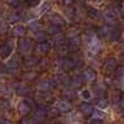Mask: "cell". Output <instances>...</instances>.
Segmentation results:
<instances>
[{
	"label": "cell",
	"mask_w": 124,
	"mask_h": 124,
	"mask_svg": "<svg viewBox=\"0 0 124 124\" xmlns=\"http://www.w3.org/2000/svg\"><path fill=\"white\" fill-rule=\"evenodd\" d=\"M9 31V23L5 20H0V34H5Z\"/></svg>",
	"instance_id": "cell-28"
},
{
	"label": "cell",
	"mask_w": 124,
	"mask_h": 124,
	"mask_svg": "<svg viewBox=\"0 0 124 124\" xmlns=\"http://www.w3.org/2000/svg\"><path fill=\"white\" fill-rule=\"evenodd\" d=\"M65 94H66V96H68L70 98H73V97L76 96V93H75L73 91H66V92H65Z\"/></svg>",
	"instance_id": "cell-38"
},
{
	"label": "cell",
	"mask_w": 124,
	"mask_h": 124,
	"mask_svg": "<svg viewBox=\"0 0 124 124\" xmlns=\"http://www.w3.org/2000/svg\"><path fill=\"white\" fill-rule=\"evenodd\" d=\"M29 27L32 32H36V31L41 30V24H40V21H37V20H32V21L29 23Z\"/></svg>",
	"instance_id": "cell-25"
},
{
	"label": "cell",
	"mask_w": 124,
	"mask_h": 124,
	"mask_svg": "<svg viewBox=\"0 0 124 124\" xmlns=\"http://www.w3.org/2000/svg\"><path fill=\"white\" fill-rule=\"evenodd\" d=\"M0 124H10L8 120H5V119H0Z\"/></svg>",
	"instance_id": "cell-42"
},
{
	"label": "cell",
	"mask_w": 124,
	"mask_h": 124,
	"mask_svg": "<svg viewBox=\"0 0 124 124\" xmlns=\"http://www.w3.org/2000/svg\"><path fill=\"white\" fill-rule=\"evenodd\" d=\"M11 54H13V44L10 40L0 45V57L1 58H8Z\"/></svg>",
	"instance_id": "cell-4"
},
{
	"label": "cell",
	"mask_w": 124,
	"mask_h": 124,
	"mask_svg": "<svg viewBox=\"0 0 124 124\" xmlns=\"http://www.w3.org/2000/svg\"><path fill=\"white\" fill-rule=\"evenodd\" d=\"M34 40L37 41V42H46V40H47V34H46V31H42V30H40V31H36V32H34Z\"/></svg>",
	"instance_id": "cell-16"
},
{
	"label": "cell",
	"mask_w": 124,
	"mask_h": 124,
	"mask_svg": "<svg viewBox=\"0 0 124 124\" xmlns=\"http://www.w3.org/2000/svg\"><path fill=\"white\" fill-rule=\"evenodd\" d=\"M50 10H51V1H50V0H44L42 3L39 4L35 14H36V16H39V15H45V14H47V13L50 11Z\"/></svg>",
	"instance_id": "cell-7"
},
{
	"label": "cell",
	"mask_w": 124,
	"mask_h": 124,
	"mask_svg": "<svg viewBox=\"0 0 124 124\" xmlns=\"http://www.w3.org/2000/svg\"><path fill=\"white\" fill-rule=\"evenodd\" d=\"M79 96H81L82 98H83V99L88 101V99H91V98H92V93H91V91H89V89H83V91H81Z\"/></svg>",
	"instance_id": "cell-30"
},
{
	"label": "cell",
	"mask_w": 124,
	"mask_h": 124,
	"mask_svg": "<svg viewBox=\"0 0 124 124\" xmlns=\"http://www.w3.org/2000/svg\"><path fill=\"white\" fill-rule=\"evenodd\" d=\"M68 124H78L81 122V114L78 113H71V114L66 118Z\"/></svg>",
	"instance_id": "cell-20"
},
{
	"label": "cell",
	"mask_w": 124,
	"mask_h": 124,
	"mask_svg": "<svg viewBox=\"0 0 124 124\" xmlns=\"http://www.w3.org/2000/svg\"><path fill=\"white\" fill-rule=\"evenodd\" d=\"M32 50V41L27 37H24L19 41V52L21 55H29Z\"/></svg>",
	"instance_id": "cell-1"
},
{
	"label": "cell",
	"mask_w": 124,
	"mask_h": 124,
	"mask_svg": "<svg viewBox=\"0 0 124 124\" xmlns=\"http://www.w3.org/2000/svg\"><path fill=\"white\" fill-rule=\"evenodd\" d=\"M110 30H112V27H110L109 25L106 24V25H103L102 27H99V30H98V35L102 36V37H107V39H108Z\"/></svg>",
	"instance_id": "cell-22"
},
{
	"label": "cell",
	"mask_w": 124,
	"mask_h": 124,
	"mask_svg": "<svg viewBox=\"0 0 124 124\" xmlns=\"http://www.w3.org/2000/svg\"><path fill=\"white\" fill-rule=\"evenodd\" d=\"M52 86H54L52 81L44 79V81L39 82L37 86H36V88H37V91H39V92H41V93H46L47 91H50L51 88H52Z\"/></svg>",
	"instance_id": "cell-8"
},
{
	"label": "cell",
	"mask_w": 124,
	"mask_h": 124,
	"mask_svg": "<svg viewBox=\"0 0 124 124\" xmlns=\"http://www.w3.org/2000/svg\"><path fill=\"white\" fill-rule=\"evenodd\" d=\"M17 112H19L21 116H27L29 113L31 112V106L26 101H21V102L17 104Z\"/></svg>",
	"instance_id": "cell-11"
},
{
	"label": "cell",
	"mask_w": 124,
	"mask_h": 124,
	"mask_svg": "<svg viewBox=\"0 0 124 124\" xmlns=\"http://www.w3.org/2000/svg\"><path fill=\"white\" fill-rule=\"evenodd\" d=\"M87 14H88V16L92 17V19H101L102 15H103L98 9L93 8V6H88V8H87Z\"/></svg>",
	"instance_id": "cell-17"
},
{
	"label": "cell",
	"mask_w": 124,
	"mask_h": 124,
	"mask_svg": "<svg viewBox=\"0 0 124 124\" xmlns=\"http://www.w3.org/2000/svg\"><path fill=\"white\" fill-rule=\"evenodd\" d=\"M117 66H118V62L114 57H108L106 58L104 63H103V70H104L106 72H114L117 70Z\"/></svg>",
	"instance_id": "cell-5"
},
{
	"label": "cell",
	"mask_w": 124,
	"mask_h": 124,
	"mask_svg": "<svg viewBox=\"0 0 124 124\" xmlns=\"http://www.w3.org/2000/svg\"><path fill=\"white\" fill-rule=\"evenodd\" d=\"M97 106H98L99 109H104V108L108 107V103H107L106 99H99V101L97 102Z\"/></svg>",
	"instance_id": "cell-34"
},
{
	"label": "cell",
	"mask_w": 124,
	"mask_h": 124,
	"mask_svg": "<svg viewBox=\"0 0 124 124\" xmlns=\"http://www.w3.org/2000/svg\"><path fill=\"white\" fill-rule=\"evenodd\" d=\"M120 36H122L120 30H118V29H116V27H112L108 39H109L110 41H118V40L120 39Z\"/></svg>",
	"instance_id": "cell-21"
},
{
	"label": "cell",
	"mask_w": 124,
	"mask_h": 124,
	"mask_svg": "<svg viewBox=\"0 0 124 124\" xmlns=\"http://www.w3.org/2000/svg\"><path fill=\"white\" fill-rule=\"evenodd\" d=\"M83 78H85L87 82H89V83L94 82L96 78H97L96 71L93 70V68H87V70H85V72H83Z\"/></svg>",
	"instance_id": "cell-13"
},
{
	"label": "cell",
	"mask_w": 124,
	"mask_h": 124,
	"mask_svg": "<svg viewBox=\"0 0 124 124\" xmlns=\"http://www.w3.org/2000/svg\"><path fill=\"white\" fill-rule=\"evenodd\" d=\"M112 102L114 103V104H118V103L123 102V99H122V94H120V93H114V94L112 96Z\"/></svg>",
	"instance_id": "cell-33"
},
{
	"label": "cell",
	"mask_w": 124,
	"mask_h": 124,
	"mask_svg": "<svg viewBox=\"0 0 124 124\" xmlns=\"http://www.w3.org/2000/svg\"><path fill=\"white\" fill-rule=\"evenodd\" d=\"M52 44H54V46L57 48V47H60V46H62V45L67 44V41H66V37H65L63 35L58 34V35H56V36H52Z\"/></svg>",
	"instance_id": "cell-15"
},
{
	"label": "cell",
	"mask_w": 124,
	"mask_h": 124,
	"mask_svg": "<svg viewBox=\"0 0 124 124\" xmlns=\"http://www.w3.org/2000/svg\"><path fill=\"white\" fill-rule=\"evenodd\" d=\"M46 116H47V112H46V109L42 108V107L36 108L35 112H34V119H35L37 123H42V122L45 120Z\"/></svg>",
	"instance_id": "cell-9"
},
{
	"label": "cell",
	"mask_w": 124,
	"mask_h": 124,
	"mask_svg": "<svg viewBox=\"0 0 124 124\" xmlns=\"http://www.w3.org/2000/svg\"><path fill=\"white\" fill-rule=\"evenodd\" d=\"M21 17H23V15L20 14L19 11H13V13H10V14H9V16H8V23H9V24H15V23H19Z\"/></svg>",
	"instance_id": "cell-19"
},
{
	"label": "cell",
	"mask_w": 124,
	"mask_h": 124,
	"mask_svg": "<svg viewBox=\"0 0 124 124\" xmlns=\"http://www.w3.org/2000/svg\"><path fill=\"white\" fill-rule=\"evenodd\" d=\"M39 1L40 0H26V3L29 5H36V4H39Z\"/></svg>",
	"instance_id": "cell-39"
},
{
	"label": "cell",
	"mask_w": 124,
	"mask_h": 124,
	"mask_svg": "<svg viewBox=\"0 0 124 124\" xmlns=\"http://www.w3.org/2000/svg\"><path fill=\"white\" fill-rule=\"evenodd\" d=\"M0 107H3V108L9 107V102L6 99H1V101H0Z\"/></svg>",
	"instance_id": "cell-37"
},
{
	"label": "cell",
	"mask_w": 124,
	"mask_h": 124,
	"mask_svg": "<svg viewBox=\"0 0 124 124\" xmlns=\"http://www.w3.org/2000/svg\"><path fill=\"white\" fill-rule=\"evenodd\" d=\"M46 34H50V35H52V36H56V35L61 34V27L50 24V25L47 26V29H46Z\"/></svg>",
	"instance_id": "cell-23"
},
{
	"label": "cell",
	"mask_w": 124,
	"mask_h": 124,
	"mask_svg": "<svg viewBox=\"0 0 124 124\" xmlns=\"http://www.w3.org/2000/svg\"><path fill=\"white\" fill-rule=\"evenodd\" d=\"M4 13V8H3V5H1V3H0V15H1Z\"/></svg>",
	"instance_id": "cell-43"
},
{
	"label": "cell",
	"mask_w": 124,
	"mask_h": 124,
	"mask_svg": "<svg viewBox=\"0 0 124 124\" xmlns=\"http://www.w3.org/2000/svg\"><path fill=\"white\" fill-rule=\"evenodd\" d=\"M102 17L104 19V21L107 23V25L110 26V24H114V23L117 21V19H118V13H117V10H116L114 8H113V9L110 8V9L106 10V11L103 13Z\"/></svg>",
	"instance_id": "cell-2"
},
{
	"label": "cell",
	"mask_w": 124,
	"mask_h": 124,
	"mask_svg": "<svg viewBox=\"0 0 124 124\" xmlns=\"http://www.w3.org/2000/svg\"><path fill=\"white\" fill-rule=\"evenodd\" d=\"M35 77H36L35 72H30V73H26V75H25V78H26V79H34Z\"/></svg>",
	"instance_id": "cell-36"
},
{
	"label": "cell",
	"mask_w": 124,
	"mask_h": 124,
	"mask_svg": "<svg viewBox=\"0 0 124 124\" xmlns=\"http://www.w3.org/2000/svg\"><path fill=\"white\" fill-rule=\"evenodd\" d=\"M56 108L61 113H70L72 110V106L67 99H60L56 103Z\"/></svg>",
	"instance_id": "cell-6"
},
{
	"label": "cell",
	"mask_w": 124,
	"mask_h": 124,
	"mask_svg": "<svg viewBox=\"0 0 124 124\" xmlns=\"http://www.w3.org/2000/svg\"><path fill=\"white\" fill-rule=\"evenodd\" d=\"M92 118L93 119H103L104 118V113H103V110H101V109H97V110L93 112Z\"/></svg>",
	"instance_id": "cell-31"
},
{
	"label": "cell",
	"mask_w": 124,
	"mask_h": 124,
	"mask_svg": "<svg viewBox=\"0 0 124 124\" xmlns=\"http://www.w3.org/2000/svg\"><path fill=\"white\" fill-rule=\"evenodd\" d=\"M48 23L51 25H55V26H58V27H62L65 24H66V20L62 17V15L57 14V13H51L48 14Z\"/></svg>",
	"instance_id": "cell-3"
},
{
	"label": "cell",
	"mask_w": 124,
	"mask_h": 124,
	"mask_svg": "<svg viewBox=\"0 0 124 124\" xmlns=\"http://www.w3.org/2000/svg\"><path fill=\"white\" fill-rule=\"evenodd\" d=\"M26 26L25 25H23V24H16V25H14V27H13V35L14 36H16V37H23L25 34H26Z\"/></svg>",
	"instance_id": "cell-12"
},
{
	"label": "cell",
	"mask_w": 124,
	"mask_h": 124,
	"mask_svg": "<svg viewBox=\"0 0 124 124\" xmlns=\"http://www.w3.org/2000/svg\"><path fill=\"white\" fill-rule=\"evenodd\" d=\"M92 1H94V3H101L102 0H92Z\"/></svg>",
	"instance_id": "cell-45"
},
{
	"label": "cell",
	"mask_w": 124,
	"mask_h": 124,
	"mask_svg": "<svg viewBox=\"0 0 124 124\" xmlns=\"http://www.w3.org/2000/svg\"><path fill=\"white\" fill-rule=\"evenodd\" d=\"M86 1L87 0H73V4H76L78 6H83V5H86Z\"/></svg>",
	"instance_id": "cell-35"
},
{
	"label": "cell",
	"mask_w": 124,
	"mask_h": 124,
	"mask_svg": "<svg viewBox=\"0 0 124 124\" xmlns=\"http://www.w3.org/2000/svg\"><path fill=\"white\" fill-rule=\"evenodd\" d=\"M89 124H102V119H92Z\"/></svg>",
	"instance_id": "cell-40"
},
{
	"label": "cell",
	"mask_w": 124,
	"mask_h": 124,
	"mask_svg": "<svg viewBox=\"0 0 124 124\" xmlns=\"http://www.w3.org/2000/svg\"><path fill=\"white\" fill-rule=\"evenodd\" d=\"M4 72H5V67L3 65H0V73H4Z\"/></svg>",
	"instance_id": "cell-41"
},
{
	"label": "cell",
	"mask_w": 124,
	"mask_h": 124,
	"mask_svg": "<svg viewBox=\"0 0 124 124\" xmlns=\"http://www.w3.org/2000/svg\"><path fill=\"white\" fill-rule=\"evenodd\" d=\"M37 63H39V58L35 57V56H29V57L25 58V65L29 66V67L35 66V65H37Z\"/></svg>",
	"instance_id": "cell-26"
},
{
	"label": "cell",
	"mask_w": 124,
	"mask_h": 124,
	"mask_svg": "<svg viewBox=\"0 0 124 124\" xmlns=\"http://www.w3.org/2000/svg\"><path fill=\"white\" fill-rule=\"evenodd\" d=\"M79 112H81V114H83V116H92L94 109H93V106L89 104V103H82L81 107H79Z\"/></svg>",
	"instance_id": "cell-14"
},
{
	"label": "cell",
	"mask_w": 124,
	"mask_h": 124,
	"mask_svg": "<svg viewBox=\"0 0 124 124\" xmlns=\"http://www.w3.org/2000/svg\"><path fill=\"white\" fill-rule=\"evenodd\" d=\"M6 4L13 9H17L20 6V4H21V1L20 0H6Z\"/></svg>",
	"instance_id": "cell-32"
},
{
	"label": "cell",
	"mask_w": 124,
	"mask_h": 124,
	"mask_svg": "<svg viewBox=\"0 0 124 124\" xmlns=\"http://www.w3.org/2000/svg\"><path fill=\"white\" fill-rule=\"evenodd\" d=\"M120 16H122V19L124 20V8L122 9V11H120Z\"/></svg>",
	"instance_id": "cell-44"
},
{
	"label": "cell",
	"mask_w": 124,
	"mask_h": 124,
	"mask_svg": "<svg viewBox=\"0 0 124 124\" xmlns=\"http://www.w3.org/2000/svg\"><path fill=\"white\" fill-rule=\"evenodd\" d=\"M71 86L73 87V88H78V87H81V86H82V78H81L79 76L73 77V78L71 79Z\"/></svg>",
	"instance_id": "cell-27"
},
{
	"label": "cell",
	"mask_w": 124,
	"mask_h": 124,
	"mask_svg": "<svg viewBox=\"0 0 124 124\" xmlns=\"http://www.w3.org/2000/svg\"><path fill=\"white\" fill-rule=\"evenodd\" d=\"M0 93L4 96H9L10 93H11V88H10V86L8 85H1L0 86Z\"/></svg>",
	"instance_id": "cell-29"
},
{
	"label": "cell",
	"mask_w": 124,
	"mask_h": 124,
	"mask_svg": "<svg viewBox=\"0 0 124 124\" xmlns=\"http://www.w3.org/2000/svg\"><path fill=\"white\" fill-rule=\"evenodd\" d=\"M16 93L19 96H27L30 93V87L25 83H20L16 87Z\"/></svg>",
	"instance_id": "cell-18"
},
{
	"label": "cell",
	"mask_w": 124,
	"mask_h": 124,
	"mask_svg": "<svg viewBox=\"0 0 124 124\" xmlns=\"http://www.w3.org/2000/svg\"><path fill=\"white\" fill-rule=\"evenodd\" d=\"M50 50H51V45L48 42H40L35 46V51L39 55H46L50 52Z\"/></svg>",
	"instance_id": "cell-10"
},
{
	"label": "cell",
	"mask_w": 124,
	"mask_h": 124,
	"mask_svg": "<svg viewBox=\"0 0 124 124\" xmlns=\"http://www.w3.org/2000/svg\"><path fill=\"white\" fill-rule=\"evenodd\" d=\"M5 67H6L8 70H17V67H19V62H17V60H16L15 57H13V58H10V60L6 62Z\"/></svg>",
	"instance_id": "cell-24"
}]
</instances>
